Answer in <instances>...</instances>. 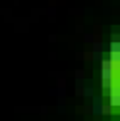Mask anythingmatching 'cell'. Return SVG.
<instances>
[{
  "instance_id": "cell-1",
  "label": "cell",
  "mask_w": 120,
  "mask_h": 121,
  "mask_svg": "<svg viewBox=\"0 0 120 121\" xmlns=\"http://www.w3.org/2000/svg\"><path fill=\"white\" fill-rule=\"evenodd\" d=\"M114 73H118V71L112 69L110 60L109 58L107 60H101V79H103V90H105V92H109V88L112 85V79H114Z\"/></svg>"
},
{
  "instance_id": "cell-2",
  "label": "cell",
  "mask_w": 120,
  "mask_h": 121,
  "mask_svg": "<svg viewBox=\"0 0 120 121\" xmlns=\"http://www.w3.org/2000/svg\"><path fill=\"white\" fill-rule=\"evenodd\" d=\"M109 60H110V64H112V69L118 71L120 69V42L116 39L110 42V56H109Z\"/></svg>"
},
{
  "instance_id": "cell-3",
  "label": "cell",
  "mask_w": 120,
  "mask_h": 121,
  "mask_svg": "<svg viewBox=\"0 0 120 121\" xmlns=\"http://www.w3.org/2000/svg\"><path fill=\"white\" fill-rule=\"evenodd\" d=\"M83 94H85V96H93V88H91V86H87V88L83 90Z\"/></svg>"
},
{
  "instance_id": "cell-4",
  "label": "cell",
  "mask_w": 120,
  "mask_h": 121,
  "mask_svg": "<svg viewBox=\"0 0 120 121\" xmlns=\"http://www.w3.org/2000/svg\"><path fill=\"white\" fill-rule=\"evenodd\" d=\"M110 110H112L110 106H105V108L101 110V113H105V115H109V113H110Z\"/></svg>"
},
{
  "instance_id": "cell-5",
  "label": "cell",
  "mask_w": 120,
  "mask_h": 121,
  "mask_svg": "<svg viewBox=\"0 0 120 121\" xmlns=\"http://www.w3.org/2000/svg\"><path fill=\"white\" fill-rule=\"evenodd\" d=\"M101 102H103L101 96H95V98H93V106H101Z\"/></svg>"
}]
</instances>
